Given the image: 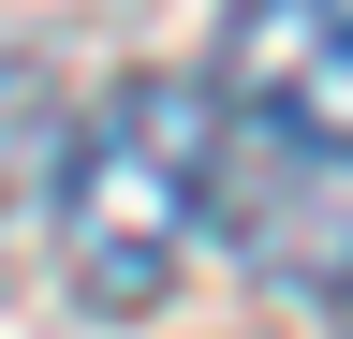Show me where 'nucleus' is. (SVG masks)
<instances>
[{"instance_id":"nucleus-1","label":"nucleus","mask_w":353,"mask_h":339,"mask_svg":"<svg viewBox=\"0 0 353 339\" xmlns=\"http://www.w3.org/2000/svg\"><path fill=\"white\" fill-rule=\"evenodd\" d=\"M221 133H236V104H221V74H118L103 104L74 118V162H59V280L74 310H162L176 266H192V236L221 222Z\"/></svg>"},{"instance_id":"nucleus-2","label":"nucleus","mask_w":353,"mask_h":339,"mask_svg":"<svg viewBox=\"0 0 353 339\" xmlns=\"http://www.w3.org/2000/svg\"><path fill=\"white\" fill-rule=\"evenodd\" d=\"M221 104L353 162V0H236L221 15Z\"/></svg>"},{"instance_id":"nucleus-3","label":"nucleus","mask_w":353,"mask_h":339,"mask_svg":"<svg viewBox=\"0 0 353 339\" xmlns=\"http://www.w3.org/2000/svg\"><path fill=\"white\" fill-rule=\"evenodd\" d=\"M59 162H74V133H59V74H44L30 45H0V206H15L30 177L59 192Z\"/></svg>"}]
</instances>
